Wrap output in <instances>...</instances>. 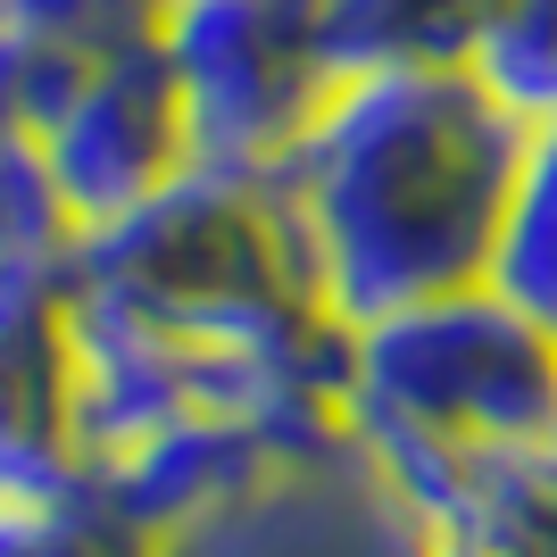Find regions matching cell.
<instances>
[{"mask_svg":"<svg viewBox=\"0 0 557 557\" xmlns=\"http://www.w3.org/2000/svg\"><path fill=\"white\" fill-rule=\"evenodd\" d=\"M67 283L125 300L159 325L225 333V342H275V333L317 325V308L292 275L283 216L267 200V175H225L200 159L141 209L84 233L67 258Z\"/></svg>","mask_w":557,"mask_h":557,"instance_id":"3957f363","label":"cell"},{"mask_svg":"<svg viewBox=\"0 0 557 557\" xmlns=\"http://www.w3.org/2000/svg\"><path fill=\"white\" fill-rule=\"evenodd\" d=\"M508 0H317L333 75L358 67H474Z\"/></svg>","mask_w":557,"mask_h":557,"instance_id":"52a82bcc","label":"cell"},{"mask_svg":"<svg viewBox=\"0 0 557 557\" xmlns=\"http://www.w3.org/2000/svg\"><path fill=\"white\" fill-rule=\"evenodd\" d=\"M84 216L50 175L42 141H0V267H67Z\"/></svg>","mask_w":557,"mask_h":557,"instance_id":"30bf717a","label":"cell"},{"mask_svg":"<svg viewBox=\"0 0 557 557\" xmlns=\"http://www.w3.org/2000/svg\"><path fill=\"white\" fill-rule=\"evenodd\" d=\"M67 267H0V491H75Z\"/></svg>","mask_w":557,"mask_h":557,"instance_id":"8992f818","label":"cell"},{"mask_svg":"<svg viewBox=\"0 0 557 557\" xmlns=\"http://www.w3.org/2000/svg\"><path fill=\"white\" fill-rule=\"evenodd\" d=\"M483 283L508 308H524L533 325L557 333V116H533V134H524V159H516L508 209H499V233H491Z\"/></svg>","mask_w":557,"mask_h":557,"instance_id":"ba28073f","label":"cell"},{"mask_svg":"<svg viewBox=\"0 0 557 557\" xmlns=\"http://www.w3.org/2000/svg\"><path fill=\"white\" fill-rule=\"evenodd\" d=\"M342 433L349 466L557 449V333L491 283L374 317L349 333Z\"/></svg>","mask_w":557,"mask_h":557,"instance_id":"7a4b0ae2","label":"cell"},{"mask_svg":"<svg viewBox=\"0 0 557 557\" xmlns=\"http://www.w3.org/2000/svg\"><path fill=\"white\" fill-rule=\"evenodd\" d=\"M0 34L50 50L59 67H109L134 50H159L166 0H0Z\"/></svg>","mask_w":557,"mask_h":557,"instance_id":"9c48e42d","label":"cell"},{"mask_svg":"<svg viewBox=\"0 0 557 557\" xmlns=\"http://www.w3.org/2000/svg\"><path fill=\"white\" fill-rule=\"evenodd\" d=\"M533 116L474 67L333 75L300 141L267 166L292 275L325 325L358 333L483 283Z\"/></svg>","mask_w":557,"mask_h":557,"instance_id":"6da1fadb","label":"cell"},{"mask_svg":"<svg viewBox=\"0 0 557 557\" xmlns=\"http://www.w3.org/2000/svg\"><path fill=\"white\" fill-rule=\"evenodd\" d=\"M0 557H141L92 491H0Z\"/></svg>","mask_w":557,"mask_h":557,"instance_id":"8fae6325","label":"cell"},{"mask_svg":"<svg viewBox=\"0 0 557 557\" xmlns=\"http://www.w3.org/2000/svg\"><path fill=\"white\" fill-rule=\"evenodd\" d=\"M166 75L184 92L191 159L267 175L333 84L317 0H166Z\"/></svg>","mask_w":557,"mask_h":557,"instance_id":"277c9868","label":"cell"},{"mask_svg":"<svg viewBox=\"0 0 557 557\" xmlns=\"http://www.w3.org/2000/svg\"><path fill=\"white\" fill-rule=\"evenodd\" d=\"M42 159L67 191V209L84 216V233L175 184L191 166V125L184 92L166 75V50H134V59H109L84 75L67 109L42 125Z\"/></svg>","mask_w":557,"mask_h":557,"instance_id":"5b68a950","label":"cell"}]
</instances>
